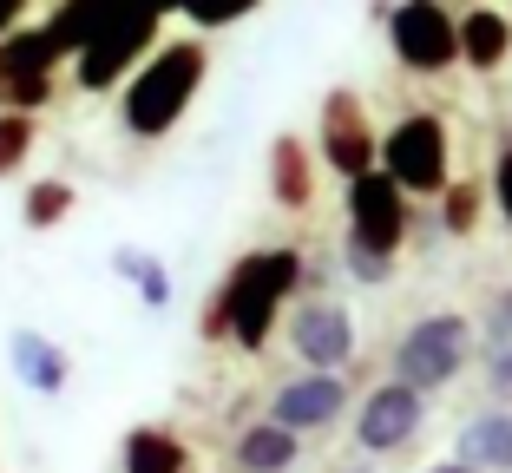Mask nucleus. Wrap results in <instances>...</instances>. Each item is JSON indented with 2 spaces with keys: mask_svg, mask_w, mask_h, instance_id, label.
I'll return each instance as SVG.
<instances>
[{
  "mask_svg": "<svg viewBox=\"0 0 512 473\" xmlns=\"http://www.w3.org/2000/svg\"><path fill=\"white\" fill-rule=\"evenodd\" d=\"M27 14V0H0V40H7V33H14V20Z\"/></svg>",
  "mask_w": 512,
  "mask_h": 473,
  "instance_id": "nucleus-29",
  "label": "nucleus"
},
{
  "mask_svg": "<svg viewBox=\"0 0 512 473\" xmlns=\"http://www.w3.org/2000/svg\"><path fill=\"white\" fill-rule=\"evenodd\" d=\"M33 152V112H0V178H14Z\"/></svg>",
  "mask_w": 512,
  "mask_h": 473,
  "instance_id": "nucleus-22",
  "label": "nucleus"
},
{
  "mask_svg": "<svg viewBox=\"0 0 512 473\" xmlns=\"http://www.w3.org/2000/svg\"><path fill=\"white\" fill-rule=\"evenodd\" d=\"M197 86H204V46L178 40V46H165V53H151L132 73V86H125V132L132 138H165L171 125L184 119V106L197 99Z\"/></svg>",
  "mask_w": 512,
  "mask_h": 473,
  "instance_id": "nucleus-2",
  "label": "nucleus"
},
{
  "mask_svg": "<svg viewBox=\"0 0 512 473\" xmlns=\"http://www.w3.org/2000/svg\"><path fill=\"white\" fill-rule=\"evenodd\" d=\"M158 20H165V0H119L106 27L79 46V60H73V66H79V86H86V92L119 86V79L138 66V53L151 46Z\"/></svg>",
  "mask_w": 512,
  "mask_h": 473,
  "instance_id": "nucleus-4",
  "label": "nucleus"
},
{
  "mask_svg": "<svg viewBox=\"0 0 512 473\" xmlns=\"http://www.w3.org/2000/svg\"><path fill=\"white\" fill-rule=\"evenodd\" d=\"M14 368H20V382H27L33 395H60L66 388V349L46 342L40 329H20L14 336Z\"/></svg>",
  "mask_w": 512,
  "mask_h": 473,
  "instance_id": "nucleus-17",
  "label": "nucleus"
},
{
  "mask_svg": "<svg viewBox=\"0 0 512 473\" xmlns=\"http://www.w3.org/2000/svg\"><path fill=\"white\" fill-rule=\"evenodd\" d=\"M486 388H493L499 401H512V349L493 355V368H486Z\"/></svg>",
  "mask_w": 512,
  "mask_h": 473,
  "instance_id": "nucleus-28",
  "label": "nucleus"
},
{
  "mask_svg": "<svg viewBox=\"0 0 512 473\" xmlns=\"http://www.w3.org/2000/svg\"><path fill=\"white\" fill-rule=\"evenodd\" d=\"M73 211V184H60V178H46V184H33L27 191V230H46V224H60V217Z\"/></svg>",
  "mask_w": 512,
  "mask_h": 473,
  "instance_id": "nucleus-21",
  "label": "nucleus"
},
{
  "mask_svg": "<svg viewBox=\"0 0 512 473\" xmlns=\"http://www.w3.org/2000/svg\"><path fill=\"white\" fill-rule=\"evenodd\" d=\"M427 421V395L407 382H381L362 395V414H355V447L362 454H394V447H407L414 434H421Z\"/></svg>",
  "mask_w": 512,
  "mask_h": 473,
  "instance_id": "nucleus-10",
  "label": "nucleus"
},
{
  "mask_svg": "<svg viewBox=\"0 0 512 473\" xmlns=\"http://www.w3.org/2000/svg\"><path fill=\"white\" fill-rule=\"evenodd\" d=\"M342 414H348V382L335 368H302L296 382H283L276 401H270V421L289 428V434H322V428H335Z\"/></svg>",
  "mask_w": 512,
  "mask_h": 473,
  "instance_id": "nucleus-11",
  "label": "nucleus"
},
{
  "mask_svg": "<svg viewBox=\"0 0 512 473\" xmlns=\"http://www.w3.org/2000/svg\"><path fill=\"white\" fill-rule=\"evenodd\" d=\"M512 53V20L493 14V7H473L467 20H460V60L473 66V73H499Z\"/></svg>",
  "mask_w": 512,
  "mask_h": 473,
  "instance_id": "nucleus-16",
  "label": "nucleus"
},
{
  "mask_svg": "<svg viewBox=\"0 0 512 473\" xmlns=\"http://www.w3.org/2000/svg\"><path fill=\"white\" fill-rule=\"evenodd\" d=\"M486 336H493V349H512V290L486 303Z\"/></svg>",
  "mask_w": 512,
  "mask_h": 473,
  "instance_id": "nucleus-26",
  "label": "nucleus"
},
{
  "mask_svg": "<svg viewBox=\"0 0 512 473\" xmlns=\"http://www.w3.org/2000/svg\"><path fill=\"white\" fill-rule=\"evenodd\" d=\"M66 53L53 46L46 27H27V33H7L0 40V106L7 112H40L53 99V66Z\"/></svg>",
  "mask_w": 512,
  "mask_h": 473,
  "instance_id": "nucleus-7",
  "label": "nucleus"
},
{
  "mask_svg": "<svg viewBox=\"0 0 512 473\" xmlns=\"http://www.w3.org/2000/svg\"><path fill=\"white\" fill-rule=\"evenodd\" d=\"M165 7H184V0H165Z\"/></svg>",
  "mask_w": 512,
  "mask_h": 473,
  "instance_id": "nucleus-31",
  "label": "nucleus"
},
{
  "mask_svg": "<svg viewBox=\"0 0 512 473\" xmlns=\"http://www.w3.org/2000/svg\"><path fill=\"white\" fill-rule=\"evenodd\" d=\"M125 473H191V447L171 428H132L125 434Z\"/></svg>",
  "mask_w": 512,
  "mask_h": 473,
  "instance_id": "nucleus-18",
  "label": "nucleus"
},
{
  "mask_svg": "<svg viewBox=\"0 0 512 473\" xmlns=\"http://www.w3.org/2000/svg\"><path fill=\"white\" fill-rule=\"evenodd\" d=\"M427 473H486V467H467V460H440V467H427Z\"/></svg>",
  "mask_w": 512,
  "mask_h": 473,
  "instance_id": "nucleus-30",
  "label": "nucleus"
},
{
  "mask_svg": "<svg viewBox=\"0 0 512 473\" xmlns=\"http://www.w3.org/2000/svg\"><path fill=\"white\" fill-rule=\"evenodd\" d=\"M493 198H499V211H506V230H512V145L499 152V165H493Z\"/></svg>",
  "mask_w": 512,
  "mask_h": 473,
  "instance_id": "nucleus-27",
  "label": "nucleus"
},
{
  "mask_svg": "<svg viewBox=\"0 0 512 473\" xmlns=\"http://www.w3.org/2000/svg\"><path fill=\"white\" fill-rule=\"evenodd\" d=\"M112 270H119L125 283L138 290V303H145V309H165L171 303V276H165V263H158V257H145V250L125 244L119 257H112Z\"/></svg>",
  "mask_w": 512,
  "mask_h": 473,
  "instance_id": "nucleus-20",
  "label": "nucleus"
},
{
  "mask_svg": "<svg viewBox=\"0 0 512 473\" xmlns=\"http://www.w3.org/2000/svg\"><path fill=\"white\" fill-rule=\"evenodd\" d=\"M112 7H119V0H66L60 14L46 20V33H53V46H60V53H73V60H79V46H86L92 33L112 20Z\"/></svg>",
  "mask_w": 512,
  "mask_h": 473,
  "instance_id": "nucleus-19",
  "label": "nucleus"
},
{
  "mask_svg": "<svg viewBox=\"0 0 512 473\" xmlns=\"http://www.w3.org/2000/svg\"><path fill=\"white\" fill-rule=\"evenodd\" d=\"M453 460L486 467V473H512V408L473 414L467 428H460V441H453Z\"/></svg>",
  "mask_w": 512,
  "mask_h": 473,
  "instance_id": "nucleus-14",
  "label": "nucleus"
},
{
  "mask_svg": "<svg viewBox=\"0 0 512 473\" xmlns=\"http://www.w3.org/2000/svg\"><path fill=\"white\" fill-rule=\"evenodd\" d=\"M440 204H447V211H440L447 237H467V230L480 224V191H473V184H447V191H440Z\"/></svg>",
  "mask_w": 512,
  "mask_h": 473,
  "instance_id": "nucleus-23",
  "label": "nucleus"
},
{
  "mask_svg": "<svg viewBox=\"0 0 512 473\" xmlns=\"http://www.w3.org/2000/svg\"><path fill=\"white\" fill-rule=\"evenodd\" d=\"M296 290H302V250H250V257L230 263V276L204 303L197 329L211 342H237L243 355H256L276 336V316Z\"/></svg>",
  "mask_w": 512,
  "mask_h": 473,
  "instance_id": "nucleus-1",
  "label": "nucleus"
},
{
  "mask_svg": "<svg viewBox=\"0 0 512 473\" xmlns=\"http://www.w3.org/2000/svg\"><path fill=\"white\" fill-rule=\"evenodd\" d=\"M388 46L414 73H447L460 60V20L440 0H401V7H388Z\"/></svg>",
  "mask_w": 512,
  "mask_h": 473,
  "instance_id": "nucleus-6",
  "label": "nucleus"
},
{
  "mask_svg": "<svg viewBox=\"0 0 512 473\" xmlns=\"http://www.w3.org/2000/svg\"><path fill=\"white\" fill-rule=\"evenodd\" d=\"M250 7H263V0H184V14H191L197 27H230V20H243Z\"/></svg>",
  "mask_w": 512,
  "mask_h": 473,
  "instance_id": "nucleus-25",
  "label": "nucleus"
},
{
  "mask_svg": "<svg viewBox=\"0 0 512 473\" xmlns=\"http://www.w3.org/2000/svg\"><path fill=\"white\" fill-rule=\"evenodd\" d=\"M473 342H480V329H473L467 316L434 309V316H421L401 342H394V382L434 395V388H447L453 375L473 362Z\"/></svg>",
  "mask_w": 512,
  "mask_h": 473,
  "instance_id": "nucleus-3",
  "label": "nucleus"
},
{
  "mask_svg": "<svg viewBox=\"0 0 512 473\" xmlns=\"http://www.w3.org/2000/svg\"><path fill=\"white\" fill-rule=\"evenodd\" d=\"M342 257H348V276H355V283H388L394 276V257H375L362 237H342Z\"/></svg>",
  "mask_w": 512,
  "mask_h": 473,
  "instance_id": "nucleus-24",
  "label": "nucleus"
},
{
  "mask_svg": "<svg viewBox=\"0 0 512 473\" xmlns=\"http://www.w3.org/2000/svg\"><path fill=\"white\" fill-rule=\"evenodd\" d=\"M348 237H362L375 257H394L407 244V191L381 165L348 178Z\"/></svg>",
  "mask_w": 512,
  "mask_h": 473,
  "instance_id": "nucleus-8",
  "label": "nucleus"
},
{
  "mask_svg": "<svg viewBox=\"0 0 512 473\" xmlns=\"http://www.w3.org/2000/svg\"><path fill=\"white\" fill-rule=\"evenodd\" d=\"M316 152L329 158L342 178H362V171L381 165V138L368 132V106L348 86H335L322 99V125H316Z\"/></svg>",
  "mask_w": 512,
  "mask_h": 473,
  "instance_id": "nucleus-9",
  "label": "nucleus"
},
{
  "mask_svg": "<svg viewBox=\"0 0 512 473\" xmlns=\"http://www.w3.org/2000/svg\"><path fill=\"white\" fill-rule=\"evenodd\" d=\"M270 191L283 211H309V198H316V171H309V145H302L296 132H283L270 145Z\"/></svg>",
  "mask_w": 512,
  "mask_h": 473,
  "instance_id": "nucleus-15",
  "label": "nucleus"
},
{
  "mask_svg": "<svg viewBox=\"0 0 512 473\" xmlns=\"http://www.w3.org/2000/svg\"><path fill=\"white\" fill-rule=\"evenodd\" d=\"M289 349L302 368H342L355 355V322L342 303H302L289 316Z\"/></svg>",
  "mask_w": 512,
  "mask_h": 473,
  "instance_id": "nucleus-12",
  "label": "nucleus"
},
{
  "mask_svg": "<svg viewBox=\"0 0 512 473\" xmlns=\"http://www.w3.org/2000/svg\"><path fill=\"white\" fill-rule=\"evenodd\" d=\"M447 158H453L447 152V125H440L434 112H407V119L381 138V171L401 184L407 198H440V191L453 184Z\"/></svg>",
  "mask_w": 512,
  "mask_h": 473,
  "instance_id": "nucleus-5",
  "label": "nucleus"
},
{
  "mask_svg": "<svg viewBox=\"0 0 512 473\" xmlns=\"http://www.w3.org/2000/svg\"><path fill=\"white\" fill-rule=\"evenodd\" d=\"M302 454V434L276 428V421H250V428L230 441V460H237V473H289Z\"/></svg>",
  "mask_w": 512,
  "mask_h": 473,
  "instance_id": "nucleus-13",
  "label": "nucleus"
}]
</instances>
